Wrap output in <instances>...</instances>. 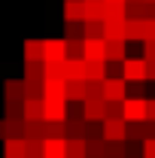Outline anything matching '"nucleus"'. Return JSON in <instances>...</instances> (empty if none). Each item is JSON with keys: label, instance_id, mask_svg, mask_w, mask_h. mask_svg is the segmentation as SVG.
I'll return each instance as SVG.
<instances>
[{"label": "nucleus", "instance_id": "obj_36", "mask_svg": "<svg viewBox=\"0 0 155 158\" xmlns=\"http://www.w3.org/2000/svg\"><path fill=\"white\" fill-rule=\"evenodd\" d=\"M143 3H155V0H143Z\"/></svg>", "mask_w": 155, "mask_h": 158}, {"label": "nucleus", "instance_id": "obj_25", "mask_svg": "<svg viewBox=\"0 0 155 158\" xmlns=\"http://www.w3.org/2000/svg\"><path fill=\"white\" fill-rule=\"evenodd\" d=\"M24 79H46V73H43V61H24Z\"/></svg>", "mask_w": 155, "mask_h": 158}, {"label": "nucleus", "instance_id": "obj_31", "mask_svg": "<svg viewBox=\"0 0 155 158\" xmlns=\"http://www.w3.org/2000/svg\"><path fill=\"white\" fill-rule=\"evenodd\" d=\"M49 137H67V125L64 122H49Z\"/></svg>", "mask_w": 155, "mask_h": 158}, {"label": "nucleus", "instance_id": "obj_3", "mask_svg": "<svg viewBox=\"0 0 155 158\" xmlns=\"http://www.w3.org/2000/svg\"><path fill=\"white\" fill-rule=\"evenodd\" d=\"M125 118H103L100 122V134H103V140H110V143H125L128 140V134H125Z\"/></svg>", "mask_w": 155, "mask_h": 158}, {"label": "nucleus", "instance_id": "obj_17", "mask_svg": "<svg viewBox=\"0 0 155 158\" xmlns=\"http://www.w3.org/2000/svg\"><path fill=\"white\" fill-rule=\"evenodd\" d=\"M85 79L88 82H103L107 79V61H85Z\"/></svg>", "mask_w": 155, "mask_h": 158}, {"label": "nucleus", "instance_id": "obj_34", "mask_svg": "<svg viewBox=\"0 0 155 158\" xmlns=\"http://www.w3.org/2000/svg\"><path fill=\"white\" fill-rule=\"evenodd\" d=\"M146 79L155 82V61H146Z\"/></svg>", "mask_w": 155, "mask_h": 158}, {"label": "nucleus", "instance_id": "obj_2", "mask_svg": "<svg viewBox=\"0 0 155 158\" xmlns=\"http://www.w3.org/2000/svg\"><path fill=\"white\" fill-rule=\"evenodd\" d=\"M100 94H103V100H125L128 98V82H125V76H107L103 85H100Z\"/></svg>", "mask_w": 155, "mask_h": 158}, {"label": "nucleus", "instance_id": "obj_20", "mask_svg": "<svg viewBox=\"0 0 155 158\" xmlns=\"http://www.w3.org/2000/svg\"><path fill=\"white\" fill-rule=\"evenodd\" d=\"M3 98L24 100V79H6L3 82Z\"/></svg>", "mask_w": 155, "mask_h": 158}, {"label": "nucleus", "instance_id": "obj_18", "mask_svg": "<svg viewBox=\"0 0 155 158\" xmlns=\"http://www.w3.org/2000/svg\"><path fill=\"white\" fill-rule=\"evenodd\" d=\"M85 98H88L85 79H67V103L70 100H85Z\"/></svg>", "mask_w": 155, "mask_h": 158}, {"label": "nucleus", "instance_id": "obj_33", "mask_svg": "<svg viewBox=\"0 0 155 158\" xmlns=\"http://www.w3.org/2000/svg\"><path fill=\"white\" fill-rule=\"evenodd\" d=\"M143 40H155V19H146V24H143Z\"/></svg>", "mask_w": 155, "mask_h": 158}, {"label": "nucleus", "instance_id": "obj_21", "mask_svg": "<svg viewBox=\"0 0 155 158\" xmlns=\"http://www.w3.org/2000/svg\"><path fill=\"white\" fill-rule=\"evenodd\" d=\"M143 24H146V19H128L125 21V40L131 43V40H140L143 43Z\"/></svg>", "mask_w": 155, "mask_h": 158}, {"label": "nucleus", "instance_id": "obj_8", "mask_svg": "<svg viewBox=\"0 0 155 158\" xmlns=\"http://www.w3.org/2000/svg\"><path fill=\"white\" fill-rule=\"evenodd\" d=\"M143 103H146V98H125L122 100V118L125 122H143Z\"/></svg>", "mask_w": 155, "mask_h": 158}, {"label": "nucleus", "instance_id": "obj_6", "mask_svg": "<svg viewBox=\"0 0 155 158\" xmlns=\"http://www.w3.org/2000/svg\"><path fill=\"white\" fill-rule=\"evenodd\" d=\"M46 113V100L43 98H24L21 100V118L24 122H40Z\"/></svg>", "mask_w": 155, "mask_h": 158}, {"label": "nucleus", "instance_id": "obj_12", "mask_svg": "<svg viewBox=\"0 0 155 158\" xmlns=\"http://www.w3.org/2000/svg\"><path fill=\"white\" fill-rule=\"evenodd\" d=\"M43 98L67 100V79H43Z\"/></svg>", "mask_w": 155, "mask_h": 158}, {"label": "nucleus", "instance_id": "obj_29", "mask_svg": "<svg viewBox=\"0 0 155 158\" xmlns=\"http://www.w3.org/2000/svg\"><path fill=\"white\" fill-rule=\"evenodd\" d=\"M107 118H122V100H107Z\"/></svg>", "mask_w": 155, "mask_h": 158}, {"label": "nucleus", "instance_id": "obj_15", "mask_svg": "<svg viewBox=\"0 0 155 158\" xmlns=\"http://www.w3.org/2000/svg\"><path fill=\"white\" fill-rule=\"evenodd\" d=\"M64 79H85V58H64Z\"/></svg>", "mask_w": 155, "mask_h": 158}, {"label": "nucleus", "instance_id": "obj_1", "mask_svg": "<svg viewBox=\"0 0 155 158\" xmlns=\"http://www.w3.org/2000/svg\"><path fill=\"white\" fill-rule=\"evenodd\" d=\"M82 118L85 122H103L107 118V100L103 94H91L82 100Z\"/></svg>", "mask_w": 155, "mask_h": 158}, {"label": "nucleus", "instance_id": "obj_9", "mask_svg": "<svg viewBox=\"0 0 155 158\" xmlns=\"http://www.w3.org/2000/svg\"><path fill=\"white\" fill-rule=\"evenodd\" d=\"M3 158H24L27 155V137H3Z\"/></svg>", "mask_w": 155, "mask_h": 158}, {"label": "nucleus", "instance_id": "obj_19", "mask_svg": "<svg viewBox=\"0 0 155 158\" xmlns=\"http://www.w3.org/2000/svg\"><path fill=\"white\" fill-rule=\"evenodd\" d=\"M67 158H88L85 137H67Z\"/></svg>", "mask_w": 155, "mask_h": 158}, {"label": "nucleus", "instance_id": "obj_23", "mask_svg": "<svg viewBox=\"0 0 155 158\" xmlns=\"http://www.w3.org/2000/svg\"><path fill=\"white\" fill-rule=\"evenodd\" d=\"M24 61H43V40H24Z\"/></svg>", "mask_w": 155, "mask_h": 158}, {"label": "nucleus", "instance_id": "obj_22", "mask_svg": "<svg viewBox=\"0 0 155 158\" xmlns=\"http://www.w3.org/2000/svg\"><path fill=\"white\" fill-rule=\"evenodd\" d=\"M125 21H103V40H125Z\"/></svg>", "mask_w": 155, "mask_h": 158}, {"label": "nucleus", "instance_id": "obj_26", "mask_svg": "<svg viewBox=\"0 0 155 158\" xmlns=\"http://www.w3.org/2000/svg\"><path fill=\"white\" fill-rule=\"evenodd\" d=\"M67 40V37H64ZM67 58H82V40H67Z\"/></svg>", "mask_w": 155, "mask_h": 158}, {"label": "nucleus", "instance_id": "obj_30", "mask_svg": "<svg viewBox=\"0 0 155 158\" xmlns=\"http://www.w3.org/2000/svg\"><path fill=\"white\" fill-rule=\"evenodd\" d=\"M143 122H152L155 125V98H149L143 103Z\"/></svg>", "mask_w": 155, "mask_h": 158}, {"label": "nucleus", "instance_id": "obj_5", "mask_svg": "<svg viewBox=\"0 0 155 158\" xmlns=\"http://www.w3.org/2000/svg\"><path fill=\"white\" fill-rule=\"evenodd\" d=\"M122 76H125V82H146V58H125Z\"/></svg>", "mask_w": 155, "mask_h": 158}, {"label": "nucleus", "instance_id": "obj_14", "mask_svg": "<svg viewBox=\"0 0 155 158\" xmlns=\"http://www.w3.org/2000/svg\"><path fill=\"white\" fill-rule=\"evenodd\" d=\"M64 21H85V0H64Z\"/></svg>", "mask_w": 155, "mask_h": 158}, {"label": "nucleus", "instance_id": "obj_27", "mask_svg": "<svg viewBox=\"0 0 155 158\" xmlns=\"http://www.w3.org/2000/svg\"><path fill=\"white\" fill-rule=\"evenodd\" d=\"M140 152H143V158H155V137L140 140Z\"/></svg>", "mask_w": 155, "mask_h": 158}, {"label": "nucleus", "instance_id": "obj_28", "mask_svg": "<svg viewBox=\"0 0 155 158\" xmlns=\"http://www.w3.org/2000/svg\"><path fill=\"white\" fill-rule=\"evenodd\" d=\"M85 37H103V21H85Z\"/></svg>", "mask_w": 155, "mask_h": 158}, {"label": "nucleus", "instance_id": "obj_13", "mask_svg": "<svg viewBox=\"0 0 155 158\" xmlns=\"http://www.w3.org/2000/svg\"><path fill=\"white\" fill-rule=\"evenodd\" d=\"M125 58H128V40H107V61L122 64Z\"/></svg>", "mask_w": 155, "mask_h": 158}, {"label": "nucleus", "instance_id": "obj_7", "mask_svg": "<svg viewBox=\"0 0 155 158\" xmlns=\"http://www.w3.org/2000/svg\"><path fill=\"white\" fill-rule=\"evenodd\" d=\"M67 58V40H43V61H64Z\"/></svg>", "mask_w": 155, "mask_h": 158}, {"label": "nucleus", "instance_id": "obj_32", "mask_svg": "<svg viewBox=\"0 0 155 158\" xmlns=\"http://www.w3.org/2000/svg\"><path fill=\"white\" fill-rule=\"evenodd\" d=\"M143 58L155 61V40H143Z\"/></svg>", "mask_w": 155, "mask_h": 158}, {"label": "nucleus", "instance_id": "obj_16", "mask_svg": "<svg viewBox=\"0 0 155 158\" xmlns=\"http://www.w3.org/2000/svg\"><path fill=\"white\" fill-rule=\"evenodd\" d=\"M3 137H24V118L21 116H3Z\"/></svg>", "mask_w": 155, "mask_h": 158}, {"label": "nucleus", "instance_id": "obj_4", "mask_svg": "<svg viewBox=\"0 0 155 158\" xmlns=\"http://www.w3.org/2000/svg\"><path fill=\"white\" fill-rule=\"evenodd\" d=\"M82 58L85 61H107V40L103 37H85L82 40Z\"/></svg>", "mask_w": 155, "mask_h": 158}, {"label": "nucleus", "instance_id": "obj_11", "mask_svg": "<svg viewBox=\"0 0 155 158\" xmlns=\"http://www.w3.org/2000/svg\"><path fill=\"white\" fill-rule=\"evenodd\" d=\"M43 100H46V113H43L46 122H64L67 118V100H55V98H43Z\"/></svg>", "mask_w": 155, "mask_h": 158}, {"label": "nucleus", "instance_id": "obj_24", "mask_svg": "<svg viewBox=\"0 0 155 158\" xmlns=\"http://www.w3.org/2000/svg\"><path fill=\"white\" fill-rule=\"evenodd\" d=\"M85 21H103V0H85Z\"/></svg>", "mask_w": 155, "mask_h": 158}, {"label": "nucleus", "instance_id": "obj_35", "mask_svg": "<svg viewBox=\"0 0 155 158\" xmlns=\"http://www.w3.org/2000/svg\"><path fill=\"white\" fill-rule=\"evenodd\" d=\"M0 140H3V118H0Z\"/></svg>", "mask_w": 155, "mask_h": 158}, {"label": "nucleus", "instance_id": "obj_10", "mask_svg": "<svg viewBox=\"0 0 155 158\" xmlns=\"http://www.w3.org/2000/svg\"><path fill=\"white\" fill-rule=\"evenodd\" d=\"M43 158H67V137H46Z\"/></svg>", "mask_w": 155, "mask_h": 158}]
</instances>
